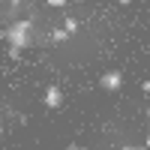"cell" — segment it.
I'll return each instance as SVG.
<instances>
[{"instance_id":"3957f363","label":"cell","mask_w":150,"mask_h":150,"mask_svg":"<svg viewBox=\"0 0 150 150\" xmlns=\"http://www.w3.org/2000/svg\"><path fill=\"white\" fill-rule=\"evenodd\" d=\"M42 102H45V108H60V105H63V93H60L57 84H48V87H45Z\"/></svg>"},{"instance_id":"30bf717a","label":"cell","mask_w":150,"mask_h":150,"mask_svg":"<svg viewBox=\"0 0 150 150\" xmlns=\"http://www.w3.org/2000/svg\"><path fill=\"white\" fill-rule=\"evenodd\" d=\"M18 3H21V0H9V6H18Z\"/></svg>"},{"instance_id":"8992f818","label":"cell","mask_w":150,"mask_h":150,"mask_svg":"<svg viewBox=\"0 0 150 150\" xmlns=\"http://www.w3.org/2000/svg\"><path fill=\"white\" fill-rule=\"evenodd\" d=\"M45 6H51V9H63L66 0H45Z\"/></svg>"},{"instance_id":"9c48e42d","label":"cell","mask_w":150,"mask_h":150,"mask_svg":"<svg viewBox=\"0 0 150 150\" xmlns=\"http://www.w3.org/2000/svg\"><path fill=\"white\" fill-rule=\"evenodd\" d=\"M144 150H150V135H147V141H144Z\"/></svg>"},{"instance_id":"277c9868","label":"cell","mask_w":150,"mask_h":150,"mask_svg":"<svg viewBox=\"0 0 150 150\" xmlns=\"http://www.w3.org/2000/svg\"><path fill=\"white\" fill-rule=\"evenodd\" d=\"M63 30H66L69 36H75V33H78V21H75V18H66V24H63Z\"/></svg>"},{"instance_id":"5b68a950","label":"cell","mask_w":150,"mask_h":150,"mask_svg":"<svg viewBox=\"0 0 150 150\" xmlns=\"http://www.w3.org/2000/svg\"><path fill=\"white\" fill-rule=\"evenodd\" d=\"M66 39H69L66 30H54V33H51V42H66Z\"/></svg>"},{"instance_id":"4fadbf2b","label":"cell","mask_w":150,"mask_h":150,"mask_svg":"<svg viewBox=\"0 0 150 150\" xmlns=\"http://www.w3.org/2000/svg\"><path fill=\"white\" fill-rule=\"evenodd\" d=\"M0 135H3V120H0Z\"/></svg>"},{"instance_id":"ba28073f","label":"cell","mask_w":150,"mask_h":150,"mask_svg":"<svg viewBox=\"0 0 150 150\" xmlns=\"http://www.w3.org/2000/svg\"><path fill=\"white\" fill-rule=\"evenodd\" d=\"M63 150H84V147H78V144H72V147H63Z\"/></svg>"},{"instance_id":"52a82bcc","label":"cell","mask_w":150,"mask_h":150,"mask_svg":"<svg viewBox=\"0 0 150 150\" xmlns=\"http://www.w3.org/2000/svg\"><path fill=\"white\" fill-rule=\"evenodd\" d=\"M120 150H144V147H141V144H123Z\"/></svg>"},{"instance_id":"6da1fadb","label":"cell","mask_w":150,"mask_h":150,"mask_svg":"<svg viewBox=\"0 0 150 150\" xmlns=\"http://www.w3.org/2000/svg\"><path fill=\"white\" fill-rule=\"evenodd\" d=\"M3 39L9 42V57H21L24 48L33 45V21H30V18L12 21L9 27L3 30Z\"/></svg>"},{"instance_id":"8fae6325","label":"cell","mask_w":150,"mask_h":150,"mask_svg":"<svg viewBox=\"0 0 150 150\" xmlns=\"http://www.w3.org/2000/svg\"><path fill=\"white\" fill-rule=\"evenodd\" d=\"M117 3H120V6H126V3H129V0H117Z\"/></svg>"},{"instance_id":"7c38bea8","label":"cell","mask_w":150,"mask_h":150,"mask_svg":"<svg viewBox=\"0 0 150 150\" xmlns=\"http://www.w3.org/2000/svg\"><path fill=\"white\" fill-rule=\"evenodd\" d=\"M147 123H150V105H147Z\"/></svg>"},{"instance_id":"7a4b0ae2","label":"cell","mask_w":150,"mask_h":150,"mask_svg":"<svg viewBox=\"0 0 150 150\" xmlns=\"http://www.w3.org/2000/svg\"><path fill=\"white\" fill-rule=\"evenodd\" d=\"M99 87L108 90V93H114V90H120V87H123V75H120L117 69H111V72H105L102 78H99Z\"/></svg>"}]
</instances>
